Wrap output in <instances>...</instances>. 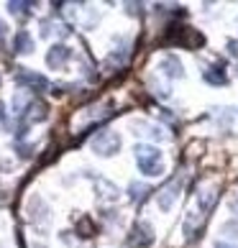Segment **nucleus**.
Here are the masks:
<instances>
[{"label": "nucleus", "mask_w": 238, "mask_h": 248, "mask_svg": "<svg viewBox=\"0 0 238 248\" xmlns=\"http://www.w3.org/2000/svg\"><path fill=\"white\" fill-rule=\"evenodd\" d=\"M136 164H139V169L143 174H149V177H157V174L164 171V164H161V151L157 146H136Z\"/></svg>", "instance_id": "obj_1"}, {"label": "nucleus", "mask_w": 238, "mask_h": 248, "mask_svg": "<svg viewBox=\"0 0 238 248\" xmlns=\"http://www.w3.org/2000/svg\"><path fill=\"white\" fill-rule=\"evenodd\" d=\"M215 197H218V189L215 187H205V189H200L197 192V200H195V213L197 217H205L210 210H213V205H215ZM192 215V217H195Z\"/></svg>", "instance_id": "obj_2"}, {"label": "nucleus", "mask_w": 238, "mask_h": 248, "mask_svg": "<svg viewBox=\"0 0 238 248\" xmlns=\"http://www.w3.org/2000/svg\"><path fill=\"white\" fill-rule=\"evenodd\" d=\"M179 189H182V182L175 179V182H169V185L157 195V202H159V207L164 210V213H169V210L175 207V200H177V195H179Z\"/></svg>", "instance_id": "obj_3"}, {"label": "nucleus", "mask_w": 238, "mask_h": 248, "mask_svg": "<svg viewBox=\"0 0 238 248\" xmlns=\"http://www.w3.org/2000/svg\"><path fill=\"white\" fill-rule=\"evenodd\" d=\"M118 146H121V139H118L115 133H103V136H97V139L93 141V149L97 154H103V156L118 151Z\"/></svg>", "instance_id": "obj_4"}, {"label": "nucleus", "mask_w": 238, "mask_h": 248, "mask_svg": "<svg viewBox=\"0 0 238 248\" xmlns=\"http://www.w3.org/2000/svg\"><path fill=\"white\" fill-rule=\"evenodd\" d=\"M161 67H169V69H164L169 77H182V64L177 57H164L161 59Z\"/></svg>", "instance_id": "obj_5"}, {"label": "nucleus", "mask_w": 238, "mask_h": 248, "mask_svg": "<svg viewBox=\"0 0 238 248\" xmlns=\"http://www.w3.org/2000/svg\"><path fill=\"white\" fill-rule=\"evenodd\" d=\"M64 57H67V49H64V46H57V51H51L49 62H51V64H54V62H62Z\"/></svg>", "instance_id": "obj_6"}, {"label": "nucleus", "mask_w": 238, "mask_h": 248, "mask_svg": "<svg viewBox=\"0 0 238 248\" xmlns=\"http://www.w3.org/2000/svg\"><path fill=\"white\" fill-rule=\"evenodd\" d=\"M143 192H146V187H141V185L136 187V185H133V197H139V200H141V197H143Z\"/></svg>", "instance_id": "obj_7"}, {"label": "nucleus", "mask_w": 238, "mask_h": 248, "mask_svg": "<svg viewBox=\"0 0 238 248\" xmlns=\"http://www.w3.org/2000/svg\"><path fill=\"white\" fill-rule=\"evenodd\" d=\"M215 248H238V246H228V243H221V246H215Z\"/></svg>", "instance_id": "obj_8"}]
</instances>
